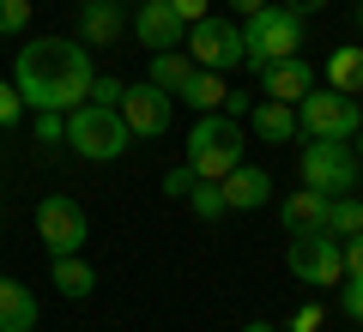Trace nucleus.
Here are the masks:
<instances>
[{"label":"nucleus","mask_w":363,"mask_h":332,"mask_svg":"<svg viewBox=\"0 0 363 332\" xmlns=\"http://www.w3.org/2000/svg\"><path fill=\"white\" fill-rule=\"evenodd\" d=\"M321 217H327V193H315V188H297V193H285V200H279V224H285L291 236L321 230Z\"/></svg>","instance_id":"f3484780"},{"label":"nucleus","mask_w":363,"mask_h":332,"mask_svg":"<svg viewBox=\"0 0 363 332\" xmlns=\"http://www.w3.org/2000/svg\"><path fill=\"white\" fill-rule=\"evenodd\" d=\"M255 79H260V91H267L272 103H291V109H297V103L315 91V67L303 61V55H291V61H272V67H260Z\"/></svg>","instance_id":"f8f14e48"},{"label":"nucleus","mask_w":363,"mask_h":332,"mask_svg":"<svg viewBox=\"0 0 363 332\" xmlns=\"http://www.w3.org/2000/svg\"><path fill=\"white\" fill-rule=\"evenodd\" d=\"M218 188H224V205H230V212H260V205L272 200V176L255 169V164H236Z\"/></svg>","instance_id":"4468645a"},{"label":"nucleus","mask_w":363,"mask_h":332,"mask_svg":"<svg viewBox=\"0 0 363 332\" xmlns=\"http://www.w3.org/2000/svg\"><path fill=\"white\" fill-rule=\"evenodd\" d=\"M169 6H176V13L188 18V25H194V18H206V0H169Z\"/></svg>","instance_id":"2f4dec72"},{"label":"nucleus","mask_w":363,"mask_h":332,"mask_svg":"<svg viewBox=\"0 0 363 332\" xmlns=\"http://www.w3.org/2000/svg\"><path fill=\"white\" fill-rule=\"evenodd\" d=\"M121 121H128V133L133 139H157V133L169 127V115H176V97H164V91L145 79V85H128L121 91Z\"/></svg>","instance_id":"9d476101"},{"label":"nucleus","mask_w":363,"mask_h":332,"mask_svg":"<svg viewBox=\"0 0 363 332\" xmlns=\"http://www.w3.org/2000/svg\"><path fill=\"white\" fill-rule=\"evenodd\" d=\"M194 79V61H188V49H157L152 55V85L164 91V97H182V85Z\"/></svg>","instance_id":"aec40b11"},{"label":"nucleus","mask_w":363,"mask_h":332,"mask_svg":"<svg viewBox=\"0 0 363 332\" xmlns=\"http://www.w3.org/2000/svg\"><path fill=\"white\" fill-rule=\"evenodd\" d=\"M18 121H25V97L13 79H0V127H18Z\"/></svg>","instance_id":"b1692460"},{"label":"nucleus","mask_w":363,"mask_h":332,"mask_svg":"<svg viewBox=\"0 0 363 332\" xmlns=\"http://www.w3.org/2000/svg\"><path fill=\"white\" fill-rule=\"evenodd\" d=\"M291 332H321V308H315V302H303L297 314H291Z\"/></svg>","instance_id":"7c9ffc66"},{"label":"nucleus","mask_w":363,"mask_h":332,"mask_svg":"<svg viewBox=\"0 0 363 332\" xmlns=\"http://www.w3.org/2000/svg\"><path fill=\"white\" fill-rule=\"evenodd\" d=\"M321 230L339 236V242H345V236H357V230H363V200H357V193H333V200H327Z\"/></svg>","instance_id":"4be33fe9"},{"label":"nucleus","mask_w":363,"mask_h":332,"mask_svg":"<svg viewBox=\"0 0 363 332\" xmlns=\"http://www.w3.org/2000/svg\"><path fill=\"white\" fill-rule=\"evenodd\" d=\"M363 127V109H357V97H345V91H333V85H315L309 97L297 103V133H309V139H339V145H351V133Z\"/></svg>","instance_id":"39448f33"},{"label":"nucleus","mask_w":363,"mask_h":332,"mask_svg":"<svg viewBox=\"0 0 363 332\" xmlns=\"http://www.w3.org/2000/svg\"><path fill=\"white\" fill-rule=\"evenodd\" d=\"M37 236H43V248H49V260L55 254H79L85 236H91L85 205L67 200V193H43V200H37Z\"/></svg>","instance_id":"1a4fd4ad"},{"label":"nucleus","mask_w":363,"mask_h":332,"mask_svg":"<svg viewBox=\"0 0 363 332\" xmlns=\"http://www.w3.org/2000/svg\"><path fill=\"white\" fill-rule=\"evenodd\" d=\"M242 127H255L260 139L267 145H285V139H297V109H291V103H255V109H248L242 115Z\"/></svg>","instance_id":"dca6fc26"},{"label":"nucleus","mask_w":363,"mask_h":332,"mask_svg":"<svg viewBox=\"0 0 363 332\" xmlns=\"http://www.w3.org/2000/svg\"><path fill=\"white\" fill-rule=\"evenodd\" d=\"M121 30H128L121 0H79V42L85 49H116Z\"/></svg>","instance_id":"ddd939ff"},{"label":"nucleus","mask_w":363,"mask_h":332,"mask_svg":"<svg viewBox=\"0 0 363 332\" xmlns=\"http://www.w3.org/2000/svg\"><path fill=\"white\" fill-rule=\"evenodd\" d=\"M30 25V0H0V37H18Z\"/></svg>","instance_id":"393cba45"},{"label":"nucleus","mask_w":363,"mask_h":332,"mask_svg":"<svg viewBox=\"0 0 363 332\" xmlns=\"http://www.w3.org/2000/svg\"><path fill=\"white\" fill-rule=\"evenodd\" d=\"M194 181H200V176H194V169H188V164H182V169H169V176L157 181V188H164L169 200H188V193H194Z\"/></svg>","instance_id":"c85d7f7f"},{"label":"nucleus","mask_w":363,"mask_h":332,"mask_svg":"<svg viewBox=\"0 0 363 332\" xmlns=\"http://www.w3.org/2000/svg\"><path fill=\"white\" fill-rule=\"evenodd\" d=\"M291 55H303V18L291 13V6L267 0L260 13L242 18V67L248 73H260V67H272V61H291Z\"/></svg>","instance_id":"f03ea898"},{"label":"nucleus","mask_w":363,"mask_h":332,"mask_svg":"<svg viewBox=\"0 0 363 332\" xmlns=\"http://www.w3.org/2000/svg\"><path fill=\"white\" fill-rule=\"evenodd\" d=\"M133 37L145 42V49H182L188 42V18L169 6V0H140V13H133Z\"/></svg>","instance_id":"9b49d317"},{"label":"nucleus","mask_w":363,"mask_h":332,"mask_svg":"<svg viewBox=\"0 0 363 332\" xmlns=\"http://www.w3.org/2000/svg\"><path fill=\"white\" fill-rule=\"evenodd\" d=\"M327 85L345 91V97H357V91H363V42H345V49L327 55Z\"/></svg>","instance_id":"412c9836"},{"label":"nucleus","mask_w":363,"mask_h":332,"mask_svg":"<svg viewBox=\"0 0 363 332\" xmlns=\"http://www.w3.org/2000/svg\"><path fill=\"white\" fill-rule=\"evenodd\" d=\"M279 6H291V13H297V18H309V13H321L327 0H279Z\"/></svg>","instance_id":"473e14b6"},{"label":"nucleus","mask_w":363,"mask_h":332,"mask_svg":"<svg viewBox=\"0 0 363 332\" xmlns=\"http://www.w3.org/2000/svg\"><path fill=\"white\" fill-rule=\"evenodd\" d=\"M242 332H279V326H267V320H248V326Z\"/></svg>","instance_id":"f704fd0d"},{"label":"nucleus","mask_w":363,"mask_h":332,"mask_svg":"<svg viewBox=\"0 0 363 332\" xmlns=\"http://www.w3.org/2000/svg\"><path fill=\"white\" fill-rule=\"evenodd\" d=\"M242 145H248V127L230 115H200L194 127H188V145H182V164L194 169L200 181H224L236 164H242Z\"/></svg>","instance_id":"7ed1b4c3"},{"label":"nucleus","mask_w":363,"mask_h":332,"mask_svg":"<svg viewBox=\"0 0 363 332\" xmlns=\"http://www.w3.org/2000/svg\"><path fill=\"white\" fill-rule=\"evenodd\" d=\"M351 151H357V164H363V127H357V133H351Z\"/></svg>","instance_id":"c9c22d12"},{"label":"nucleus","mask_w":363,"mask_h":332,"mask_svg":"<svg viewBox=\"0 0 363 332\" xmlns=\"http://www.w3.org/2000/svg\"><path fill=\"white\" fill-rule=\"evenodd\" d=\"M339 254H345V272H357V278H363V230L345 236V242H339Z\"/></svg>","instance_id":"c756f323"},{"label":"nucleus","mask_w":363,"mask_h":332,"mask_svg":"<svg viewBox=\"0 0 363 332\" xmlns=\"http://www.w3.org/2000/svg\"><path fill=\"white\" fill-rule=\"evenodd\" d=\"M224 97H230L224 73H200V67H194V79L182 85V97H176V103H188L194 115H224Z\"/></svg>","instance_id":"6ab92c4d"},{"label":"nucleus","mask_w":363,"mask_h":332,"mask_svg":"<svg viewBox=\"0 0 363 332\" xmlns=\"http://www.w3.org/2000/svg\"><path fill=\"white\" fill-rule=\"evenodd\" d=\"M357 30H363V13H357Z\"/></svg>","instance_id":"e433bc0d"},{"label":"nucleus","mask_w":363,"mask_h":332,"mask_svg":"<svg viewBox=\"0 0 363 332\" xmlns=\"http://www.w3.org/2000/svg\"><path fill=\"white\" fill-rule=\"evenodd\" d=\"M230 6H236V13L248 18V13H260V6H267V0H230Z\"/></svg>","instance_id":"72a5a7b5"},{"label":"nucleus","mask_w":363,"mask_h":332,"mask_svg":"<svg viewBox=\"0 0 363 332\" xmlns=\"http://www.w3.org/2000/svg\"><path fill=\"white\" fill-rule=\"evenodd\" d=\"M67 145H73L85 164H116L133 145V133H128V121H121V109L79 103V109H67Z\"/></svg>","instance_id":"20e7f679"},{"label":"nucleus","mask_w":363,"mask_h":332,"mask_svg":"<svg viewBox=\"0 0 363 332\" xmlns=\"http://www.w3.org/2000/svg\"><path fill=\"white\" fill-rule=\"evenodd\" d=\"M188 212H194L200 224H218V217H230L224 188H218V181H194V193H188Z\"/></svg>","instance_id":"5701e85b"},{"label":"nucleus","mask_w":363,"mask_h":332,"mask_svg":"<svg viewBox=\"0 0 363 332\" xmlns=\"http://www.w3.org/2000/svg\"><path fill=\"white\" fill-rule=\"evenodd\" d=\"M357 151L351 145H339V139H309L303 145V188H315V193H357Z\"/></svg>","instance_id":"6e6552de"},{"label":"nucleus","mask_w":363,"mask_h":332,"mask_svg":"<svg viewBox=\"0 0 363 332\" xmlns=\"http://www.w3.org/2000/svg\"><path fill=\"white\" fill-rule=\"evenodd\" d=\"M37 290L18 278H0V332H37Z\"/></svg>","instance_id":"2eb2a0df"},{"label":"nucleus","mask_w":363,"mask_h":332,"mask_svg":"<svg viewBox=\"0 0 363 332\" xmlns=\"http://www.w3.org/2000/svg\"><path fill=\"white\" fill-rule=\"evenodd\" d=\"M339 308H345L351 320H363V278H357V272H345V278H339Z\"/></svg>","instance_id":"a878e982"},{"label":"nucleus","mask_w":363,"mask_h":332,"mask_svg":"<svg viewBox=\"0 0 363 332\" xmlns=\"http://www.w3.org/2000/svg\"><path fill=\"white\" fill-rule=\"evenodd\" d=\"M121 91H128V85H121V79L97 73V79H91V97H85V103H104V109H116V103H121Z\"/></svg>","instance_id":"cd10ccee"},{"label":"nucleus","mask_w":363,"mask_h":332,"mask_svg":"<svg viewBox=\"0 0 363 332\" xmlns=\"http://www.w3.org/2000/svg\"><path fill=\"white\" fill-rule=\"evenodd\" d=\"M188 61L200 67V73H236L242 67V25H230V18H194L188 25Z\"/></svg>","instance_id":"0eeeda50"},{"label":"nucleus","mask_w":363,"mask_h":332,"mask_svg":"<svg viewBox=\"0 0 363 332\" xmlns=\"http://www.w3.org/2000/svg\"><path fill=\"white\" fill-rule=\"evenodd\" d=\"M37 139H43V145H67V115H55V109H37Z\"/></svg>","instance_id":"bb28decb"},{"label":"nucleus","mask_w":363,"mask_h":332,"mask_svg":"<svg viewBox=\"0 0 363 332\" xmlns=\"http://www.w3.org/2000/svg\"><path fill=\"white\" fill-rule=\"evenodd\" d=\"M49 284L67 296V302H85V296L97 290V272H91L79 254H55V260H49Z\"/></svg>","instance_id":"a211bd4d"},{"label":"nucleus","mask_w":363,"mask_h":332,"mask_svg":"<svg viewBox=\"0 0 363 332\" xmlns=\"http://www.w3.org/2000/svg\"><path fill=\"white\" fill-rule=\"evenodd\" d=\"M285 266H291V278H303L309 290H339V278H345L339 236H327V230H303V236H291Z\"/></svg>","instance_id":"423d86ee"},{"label":"nucleus","mask_w":363,"mask_h":332,"mask_svg":"<svg viewBox=\"0 0 363 332\" xmlns=\"http://www.w3.org/2000/svg\"><path fill=\"white\" fill-rule=\"evenodd\" d=\"M91 79H97L91 49L85 42H67V37H37V42H25L18 61H13V85H18V97H25V109H55V115H67V109H79V103L91 97Z\"/></svg>","instance_id":"f257e3e1"}]
</instances>
